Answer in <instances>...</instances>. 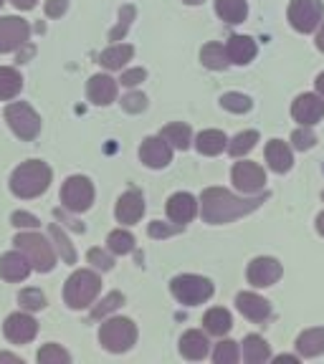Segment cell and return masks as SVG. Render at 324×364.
I'll use <instances>...</instances> for the list:
<instances>
[{
  "instance_id": "obj_4",
  "label": "cell",
  "mask_w": 324,
  "mask_h": 364,
  "mask_svg": "<svg viewBox=\"0 0 324 364\" xmlns=\"http://www.w3.org/2000/svg\"><path fill=\"white\" fill-rule=\"evenodd\" d=\"M16 248L21 253H26V258L31 261V266L38 273H48L56 266V253H53V245L38 233H18L16 235Z\"/></svg>"
},
{
  "instance_id": "obj_5",
  "label": "cell",
  "mask_w": 324,
  "mask_h": 364,
  "mask_svg": "<svg viewBox=\"0 0 324 364\" xmlns=\"http://www.w3.org/2000/svg\"><path fill=\"white\" fill-rule=\"evenodd\" d=\"M99 341H102V347L107 349V352H114V354L127 352V349H132V344L137 341L135 321H132V318H125V316L109 318V321L102 324Z\"/></svg>"
},
{
  "instance_id": "obj_38",
  "label": "cell",
  "mask_w": 324,
  "mask_h": 364,
  "mask_svg": "<svg viewBox=\"0 0 324 364\" xmlns=\"http://www.w3.org/2000/svg\"><path fill=\"white\" fill-rule=\"evenodd\" d=\"M38 362L41 364H68L71 362V354L58 347V344H46L38 352Z\"/></svg>"
},
{
  "instance_id": "obj_13",
  "label": "cell",
  "mask_w": 324,
  "mask_h": 364,
  "mask_svg": "<svg viewBox=\"0 0 324 364\" xmlns=\"http://www.w3.org/2000/svg\"><path fill=\"white\" fill-rule=\"evenodd\" d=\"M140 157L147 167L152 170H162V167L170 165L172 159V149H170V142L162 139V136H147L140 147Z\"/></svg>"
},
{
  "instance_id": "obj_34",
  "label": "cell",
  "mask_w": 324,
  "mask_h": 364,
  "mask_svg": "<svg viewBox=\"0 0 324 364\" xmlns=\"http://www.w3.org/2000/svg\"><path fill=\"white\" fill-rule=\"evenodd\" d=\"M48 233H51L53 243H56V250L61 253V261L63 263H76V250H74V245L68 243V235L63 233L61 228L53 223V225L48 228Z\"/></svg>"
},
{
  "instance_id": "obj_51",
  "label": "cell",
  "mask_w": 324,
  "mask_h": 364,
  "mask_svg": "<svg viewBox=\"0 0 324 364\" xmlns=\"http://www.w3.org/2000/svg\"><path fill=\"white\" fill-rule=\"evenodd\" d=\"M317 48L324 51V18H322V28H319V33H317Z\"/></svg>"
},
{
  "instance_id": "obj_11",
  "label": "cell",
  "mask_w": 324,
  "mask_h": 364,
  "mask_svg": "<svg viewBox=\"0 0 324 364\" xmlns=\"http://www.w3.org/2000/svg\"><path fill=\"white\" fill-rule=\"evenodd\" d=\"M249 284L256 286V289H266V286H273L276 281L281 279V263L276 258H268V256H261V258H254L249 263Z\"/></svg>"
},
{
  "instance_id": "obj_41",
  "label": "cell",
  "mask_w": 324,
  "mask_h": 364,
  "mask_svg": "<svg viewBox=\"0 0 324 364\" xmlns=\"http://www.w3.org/2000/svg\"><path fill=\"white\" fill-rule=\"evenodd\" d=\"M135 6H125L122 8V16H120V23H117V28H112V33H109V41H122L125 38V33L130 31V23L135 21Z\"/></svg>"
},
{
  "instance_id": "obj_26",
  "label": "cell",
  "mask_w": 324,
  "mask_h": 364,
  "mask_svg": "<svg viewBox=\"0 0 324 364\" xmlns=\"http://www.w3.org/2000/svg\"><path fill=\"white\" fill-rule=\"evenodd\" d=\"M135 56V48L127 43H114L112 48H107V51H102V56H99V63H102L104 68H109V71H117V68L125 66L130 58Z\"/></svg>"
},
{
  "instance_id": "obj_48",
  "label": "cell",
  "mask_w": 324,
  "mask_h": 364,
  "mask_svg": "<svg viewBox=\"0 0 324 364\" xmlns=\"http://www.w3.org/2000/svg\"><path fill=\"white\" fill-rule=\"evenodd\" d=\"M66 0H46V16L48 18H58L66 13Z\"/></svg>"
},
{
  "instance_id": "obj_31",
  "label": "cell",
  "mask_w": 324,
  "mask_h": 364,
  "mask_svg": "<svg viewBox=\"0 0 324 364\" xmlns=\"http://www.w3.org/2000/svg\"><path fill=\"white\" fill-rule=\"evenodd\" d=\"M23 86V79L16 68L11 66H0V99L8 102V99L18 97V91Z\"/></svg>"
},
{
  "instance_id": "obj_35",
  "label": "cell",
  "mask_w": 324,
  "mask_h": 364,
  "mask_svg": "<svg viewBox=\"0 0 324 364\" xmlns=\"http://www.w3.org/2000/svg\"><path fill=\"white\" fill-rule=\"evenodd\" d=\"M107 245L117 256H127V253L135 250V238H132V233H127V230H112L107 238Z\"/></svg>"
},
{
  "instance_id": "obj_30",
  "label": "cell",
  "mask_w": 324,
  "mask_h": 364,
  "mask_svg": "<svg viewBox=\"0 0 324 364\" xmlns=\"http://www.w3.org/2000/svg\"><path fill=\"white\" fill-rule=\"evenodd\" d=\"M216 13L226 23H244L249 6L246 0H216Z\"/></svg>"
},
{
  "instance_id": "obj_45",
  "label": "cell",
  "mask_w": 324,
  "mask_h": 364,
  "mask_svg": "<svg viewBox=\"0 0 324 364\" xmlns=\"http://www.w3.org/2000/svg\"><path fill=\"white\" fill-rule=\"evenodd\" d=\"M145 107H147V99H145V94H127V97L122 99V109H125V112L137 114V112H142Z\"/></svg>"
},
{
  "instance_id": "obj_54",
  "label": "cell",
  "mask_w": 324,
  "mask_h": 364,
  "mask_svg": "<svg viewBox=\"0 0 324 364\" xmlns=\"http://www.w3.org/2000/svg\"><path fill=\"white\" fill-rule=\"evenodd\" d=\"M317 230H319V235H324V213H319V218H317Z\"/></svg>"
},
{
  "instance_id": "obj_18",
  "label": "cell",
  "mask_w": 324,
  "mask_h": 364,
  "mask_svg": "<svg viewBox=\"0 0 324 364\" xmlns=\"http://www.w3.org/2000/svg\"><path fill=\"white\" fill-rule=\"evenodd\" d=\"M31 268L33 266H31V261L26 258V253H21V250H13V253L0 256V279L23 281V279H28Z\"/></svg>"
},
{
  "instance_id": "obj_1",
  "label": "cell",
  "mask_w": 324,
  "mask_h": 364,
  "mask_svg": "<svg viewBox=\"0 0 324 364\" xmlns=\"http://www.w3.org/2000/svg\"><path fill=\"white\" fill-rule=\"evenodd\" d=\"M268 195H258V198H239L231 190L223 188H208L203 190V198H200V213H203V220L211 223V225H223V223H231L236 218H244L249 213L258 210Z\"/></svg>"
},
{
  "instance_id": "obj_28",
  "label": "cell",
  "mask_w": 324,
  "mask_h": 364,
  "mask_svg": "<svg viewBox=\"0 0 324 364\" xmlns=\"http://www.w3.org/2000/svg\"><path fill=\"white\" fill-rule=\"evenodd\" d=\"M203 324H205V329H208V334L223 336V334H228V331H231V326H234V318H231V314H228L226 309L216 306L203 316Z\"/></svg>"
},
{
  "instance_id": "obj_2",
  "label": "cell",
  "mask_w": 324,
  "mask_h": 364,
  "mask_svg": "<svg viewBox=\"0 0 324 364\" xmlns=\"http://www.w3.org/2000/svg\"><path fill=\"white\" fill-rule=\"evenodd\" d=\"M51 185V167L38 159H31V162H23L21 167H16L11 177V190L16 198L31 200L38 198L48 190Z\"/></svg>"
},
{
  "instance_id": "obj_3",
  "label": "cell",
  "mask_w": 324,
  "mask_h": 364,
  "mask_svg": "<svg viewBox=\"0 0 324 364\" xmlns=\"http://www.w3.org/2000/svg\"><path fill=\"white\" fill-rule=\"evenodd\" d=\"M102 291V279L94 271H76L63 286V301L71 309H86Z\"/></svg>"
},
{
  "instance_id": "obj_15",
  "label": "cell",
  "mask_w": 324,
  "mask_h": 364,
  "mask_svg": "<svg viewBox=\"0 0 324 364\" xmlns=\"http://www.w3.org/2000/svg\"><path fill=\"white\" fill-rule=\"evenodd\" d=\"M291 114H294L296 122H302V127L317 124L324 117V99L319 94H302L291 107Z\"/></svg>"
},
{
  "instance_id": "obj_52",
  "label": "cell",
  "mask_w": 324,
  "mask_h": 364,
  "mask_svg": "<svg viewBox=\"0 0 324 364\" xmlns=\"http://www.w3.org/2000/svg\"><path fill=\"white\" fill-rule=\"evenodd\" d=\"M0 362H21V357H16V354H8V352H0Z\"/></svg>"
},
{
  "instance_id": "obj_40",
  "label": "cell",
  "mask_w": 324,
  "mask_h": 364,
  "mask_svg": "<svg viewBox=\"0 0 324 364\" xmlns=\"http://www.w3.org/2000/svg\"><path fill=\"white\" fill-rule=\"evenodd\" d=\"M18 304H21L23 309H28V311H41V309L46 306V296L41 294L38 289H26L18 296Z\"/></svg>"
},
{
  "instance_id": "obj_27",
  "label": "cell",
  "mask_w": 324,
  "mask_h": 364,
  "mask_svg": "<svg viewBox=\"0 0 324 364\" xmlns=\"http://www.w3.org/2000/svg\"><path fill=\"white\" fill-rule=\"evenodd\" d=\"M244 359L249 364H261L271 359V347L258 334H249L244 339Z\"/></svg>"
},
{
  "instance_id": "obj_12",
  "label": "cell",
  "mask_w": 324,
  "mask_h": 364,
  "mask_svg": "<svg viewBox=\"0 0 324 364\" xmlns=\"http://www.w3.org/2000/svg\"><path fill=\"white\" fill-rule=\"evenodd\" d=\"M234 185L241 193H258L266 185V172L256 162H236L234 167Z\"/></svg>"
},
{
  "instance_id": "obj_24",
  "label": "cell",
  "mask_w": 324,
  "mask_h": 364,
  "mask_svg": "<svg viewBox=\"0 0 324 364\" xmlns=\"http://www.w3.org/2000/svg\"><path fill=\"white\" fill-rule=\"evenodd\" d=\"M195 147H198L200 154H208V157H216V154H221L223 149L228 147V139L223 132L218 129H205L198 134V139H195Z\"/></svg>"
},
{
  "instance_id": "obj_9",
  "label": "cell",
  "mask_w": 324,
  "mask_h": 364,
  "mask_svg": "<svg viewBox=\"0 0 324 364\" xmlns=\"http://www.w3.org/2000/svg\"><path fill=\"white\" fill-rule=\"evenodd\" d=\"M289 23L299 33H312L322 23V0H291Z\"/></svg>"
},
{
  "instance_id": "obj_39",
  "label": "cell",
  "mask_w": 324,
  "mask_h": 364,
  "mask_svg": "<svg viewBox=\"0 0 324 364\" xmlns=\"http://www.w3.org/2000/svg\"><path fill=\"white\" fill-rule=\"evenodd\" d=\"M221 107L228 109V112L234 114H244L251 109V99L246 97V94H236V91H228V94H223L221 97Z\"/></svg>"
},
{
  "instance_id": "obj_33",
  "label": "cell",
  "mask_w": 324,
  "mask_h": 364,
  "mask_svg": "<svg viewBox=\"0 0 324 364\" xmlns=\"http://www.w3.org/2000/svg\"><path fill=\"white\" fill-rule=\"evenodd\" d=\"M258 142V132L249 129V132H239V134L228 142V152L234 154V157H244V154H249L251 149L256 147Z\"/></svg>"
},
{
  "instance_id": "obj_17",
  "label": "cell",
  "mask_w": 324,
  "mask_h": 364,
  "mask_svg": "<svg viewBox=\"0 0 324 364\" xmlns=\"http://www.w3.org/2000/svg\"><path fill=\"white\" fill-rule=\"evenodd\" d=\"M195 213H198V200L190 193H175L167 200V218H170L172 223L185 225V223L193 220Z\"/></svg>"
},
{
  "instance_id": "obj_7",
  "label": "cell",
  "mask_w": 324,
  "mask_h": 364,
  "mask_svg": "<svg viewBox=\"0 0 324 364\" xmlns=\"http://www.w3.org/2000/svg\"><path fill=\"white\" fill-rule=\"evenodd\" d=\"M61 203H63V208H68L71 213L89 210L91 203H94V185L81 175L68 177L61 188Z\"/></svg>"
},
{
  "instance_id": "obj_46",
  "label": "cell",
  "mask_w": 324,
  "mask_h": 364,
  "mask_svg": "<svg viewBox=\"0 0 324 364\" xmlns=\"http://www.w3.org/2000/svg\"><path fill=\"white\" fill-rule=\"evenodd\" d=\"M11 223L16 228H38L41 223H38V218L36 215H31V213H13V218H11Z\"/></svg>"
},
{
  "instance_id": "obj_36",
  "label": "cell",
  "mask_w": 324,
  "mask_h": 364,
  "mask_svg": "<svg viewBox=\"0 0 324 364\" xmlns=\"http://www.w3.org/2000/svg\"><path fill=\"white\" fill-rule=\"evenodd\" d=\"M213 362L216 364H236L239 362V344L231 339H223L213 352Z\"/></svg>"
},
{
  "instance_id": "obj_47",
  "label": "cell",
  "mask_w": 324,
  "mask_h": 364,
  "mask_svg": "<svg viewBox=\"0 0 324 364\" xmlns=\"http://www.w3.org/2000/svg\"><path fill=\"white\" fill-rule=\"evenodd\" d=\"M145 76H147V71H145V68H130V71H125V74H122L120 81L125 86H137L140 81H145Z\"/></svg>"
},
{
  "instance_id": "obj_29",
  "label": "cell",
  "mask_w": 324,
  "mask_h": 364,
  "mask_svg": "<svg viewBox=\"0 0 324 364\" xmlns=\"http://www.w3.org/2000/svg\"><path fill=\"white\" fill-rule=\"evenodd\" d=\"M200 61H203L205 68H211V71H223L231 63V58H228V51L221 43H208L200 51Z\"/></svg>"
},
{
  "instance_id": "obj_49",
  "label": "cell",
  "mask_w": 324,
  "mask_h": 364,
  "mask_svg": "<svg viewBox=\"0 0 324 364\" xmlns=\"http://www.w3.org/2000/svg\"><path fill=\"white\" fill-rule=\"evenodd\" d=\"M11 3L18 11H31V8H36V0H11Z\"/></svg>"
},
{
  "instance_id": "obj_8",
  "label": "cell",
  "mask_w": 324,
  "mask_h": 364,
  "mask_svg": "<svg viewBox=\"0 0 324 364\" xmlns=\"http://www.w3.org/2000/svg\"><path fill=\"white\" fill-rule=\"evenodd\" d=\"M6 119H8V124H11V129L16 132L21 139H26V142H31V139L38 136L41 117L28 107V104H23V102L11 104V107L6 109Z\"/></svg>"
},
{
  "instance_id": "obj_50",
  "label": "cell",
  "mask_w": 324,
  "mask_h": 364,
  "mask_svg": "<svg viewBox=\"0 0 324 364\" xmlns=\"http://www.w3.org/2000/svg\"><path fill=\"white\" fill-rule=\"evenodd\" d=\"M273 362H276V364H296V362H299V357H291V354H281V357H276Z\"/></svg>"
},
{
  "instance_id": "obj_56",
  "label": "cell",
  "mask_w": 324,
  "mask_h": 364,
  "mask_svg": "<svg viewBox=\"0 0 324 364\" xmlns=\"http://www.w3.org/2000/svg\"><path fill=\"white\" fill-rule=\"evenodd\" d=\"M0 6H3V0H0Z\"/></svg>"
},
{
  "instance_id": "obj_55",
  "label": "cell",
  "mask_w": 324,
  "mask_h": 364,
  "mask_svg": "<svg viewBox=\"0 0 324 364\" xmlns=\"http://www.w3.org/2000/svg\"><path fill=\"white\" fill-rule=\"evenodd\" d=\"M182 3H188V6H200L203 0H182Z\"/></svg>"
},
{
  "instance_id": "obj_10",
  "label": "cell",
  "mask_w": 324,
  "mask_h": 364,
  "mask_svg": "<svg viewBox=\"0 0 324 364\" xmlns=\"http://www.w3.org/2000/svg\"><path fill=\"white\" fill-rule=\"evenodd\" d=\"M31 36V26L23 18L6 16L0 18V53L16 51L21 48Z\"/></svg>"
},
{
  "instance_id": "obj_25",
  "label": "cell",
  "mask_w": 324,
  "mask_h": 364,
  "mask_svg": "<svg viewBox=\"0 0 324 364\" xmlns=\"http://www.w3.org/2000/svg\"><path fill=\"white\" fill-rule=\"evenodd\" d=\"M296 349L302 357H319L324 354V329H307L296 339Z\"/></svg>"
},
{
  "instance_id": "obj_42",
  "label": "cell",
  "mask_w": 324,
  "mask_h": 364,
  "mask_svg": "<svg viewBox=\"0 0 324 364\" xmlns=\"http://www.w3.org/2000/svg\"><path fill=\"white\" fill-rule=\"evenodd\" d=\"M291 144H294L296 149H312L314 144H317V134H314L309 127H302V129H296L294 134H291Z\"/></svg>"
},
{
  "instance_id": "obj_21",
  "label": "cell",
  "mask_w": 324,
  "mask_h": 364,
  "mask_svg": "<svg viewBox=\"0 0 324 364\" xmlns=\"http://www.w3.org/2000/svg\"><path fill=\"white\" fill-rule=\"evenodd\" d=\"M266 162H268V167H271L273 172H279V175L289 172L291 165H294L289 144L281 142V139H271V142L266 144Z\"/></svg>"
},
{
  "instance_id": "obj_20",
  "label": "cell",
  "mask_w": 324,
  "mask_h": 364,
  "mask_svg": "<svg viewBox=\"0 0 324 364\" xmlns=\"http://www.w3.org/2000/svg\"><path fill=\"white\" fill-rule=\"evenodd\" d=\"M89 99L94 104H99V107H107V104H112L114 99H117V79H112V76L107 74H97L89 79Z\"/></svg>"
},
{
  "instance_id": "obj_53",
  "label": "cell",
  "mask_w": 324,
  "mask_h": 364,
  "mask_svg": "<svg viewBox=\"0 0 324 364\" xmlns=\"http://www.w3.org/2000/svg\"><path fill=\"white\" fill-rule=\"evenodd\" d=\"M317 91H319V97L324 99V74L317 76Z\"/></svg>"
},
{
  "instance_id": "obj_19",
  "label": "cell",
  "mask_w": 324,
  "mask_h": 364,
  "mask_svg": "<svg viewBox=\"0 0 324 364\" xmlns=\"http://www.w3.org/2000/svg\"><path fill=\"white\" fill-rule=\"evenodd\" d=\"M236 306L251 321H263L271 314V304L266 299H261L258 294H254V291H244V294L236 296Z\"/></svg>"
},
{
  "instance_id": "obj_32",
  "label": "cell",
  "mask_w": 324,
  "mask_h": 364,
  "mask_svg": "<svg viewBox=\"0 0 324 364\" xmlns=\"http://www.w3.org/2000/svg\"><path fill=\"white\" fill-rule=\"evenodd\" d=\"M160 136H162V139H167V142H170L172 147H177V149H188L190 147V127L182 124V122H177V124H167L165 129L160 132Z\"/></svg>"
},
{
  "instance_id": "obj_16",
  "label": "cell",
  "mask_w": 324,
  "mask_h": 364,
  "mask_svg": "<svg viewBox=\"0 0 324 364\" xmlns=\"http://www.w3.org/2000/svg\"><path fill=\"white\" fill-rule=\"evenodd\" d=\"M142 213H145V200L137 190H130V193L122 195V198L117 200V208H114L117 220L125 223V225H135V223L142 218Z\"/></svg>"
},
{
  "instance_id": "obj_14",
  "label": "cell",
  "mask_w": 324,
  "mask_h": 364,
  "mask_svg": "<svg viewBox=\"0 0 324 364\" xmlns=\"http://www.w3.org/2000/svg\"><path fill=\"white\" fill-rule=\"evenodd\" d=\"M3 331H6V336L13 341V344H28V341L38 334V324H36L33 316L18 311V314H11V316L6 318Z\"/></svg>"
},
{
  "instance_id": "obj_23",
  "label": "cell",
  "mask_w": 324,
  "mask_h": 364,
  "mask_svg": "<svg viewBox=\"0 0 324 364\" xmlns=\"http://www.w3.org/2000/svg\"><path fill=\"white\" fill-rule=\"evenodd\" d=\"M180 354L185 359H193V362L208 357V339H205L203 331H198V329L185 331V334L180 336Z\"/></svg>"
},
{
  "instance_id": "obj_22",
  "label": "cell",
  "mask_w": 324,
  "mask_h": 364,
  "mask_svg": "<svg viewBox=\"0 0 324 364\" xmlns=\"http://www.w3.org/2000/svg\"><path fill=\"white\" fill-rule=\"evenodd\" d=\"M226 51H228L231 63L246 66V63H251L254 56H256V43H254V38H249V36H231Z\"/></svg>"
},
{
  "instance_id": "obj_57",
  "label": "cell",
  "mask_w": 324,
  "mask_h": 364,
  "mask_svg": "<svg viewBox=\"0 0 324 364\" xmlns=\"http://www.w3.org/2000/svg\"><path fill=\"white\" fill-rule=\"evenodd\" d=\"M322 200H324V193H322Z\"/></svg>"
},
{
  "instance_id": "obj_6",
  "label": "cell",
  "mask_w": 324,
  "mask_h": 364,
  "mask_svg": "<svg viewBox=\"0 0 324 364\" xmlns=\"http://www.w3.org/2000/svg\"><path fill=\"white\" fill-rule=\"evenodd\" d=\"M170 291L185 306H198L213 296V284L203 276H195V273H182L170 281Z\"/></svg>"
},
{
  "instance_id": "obj_37",
  "label": "cell",
  "mask_w": 324,
  "mask_h": 364,
  "mask_svg": "<svg viewBox=\"0 0 324 364\" xmlns=\"http://www.w3.org/2000/svg\"><path fill=\"white\" fill-rule=\"evenodd\" d=\"M122 304H125V296H122L120 291H112V294H107L97 306L91 309V316L102 318V316H107V314H112L114 309H120Z\"/></svg>"
},
{
  "instance_id": "obj_44",
  "label": "cell",
  "mask_w": 324,
  "mask_h": 364,
  "mask_svg": "<svg viewBox=\"0 0 324 364\" xmlns=\"http://www.w3.org/2000/svg\"><path fill=\"white\" fill-rule=\"evenodd\" d=\"M89 263L94 268H99V271H112V266H114L112 256H109V253H104L102 248H91L89 250Z\"/></svg>"
},
{
  "instance_id": "obj_43",
  "label": "cell",
  "mask_w": 324,
  "mask_h": 364,
  "mask_svg": "<svg viewBox=\"0 0 324 364\" xmlns=\"http://www.w3.org/2000/svg\"><path fill=\"white\" fill-rule=\"evenodd\" d=\"M180 230H182L180 223H175V225H167V223H160V220L150 223V235L152 238H170V235L180 233Z\"/></svg>"
}]
</instances>
